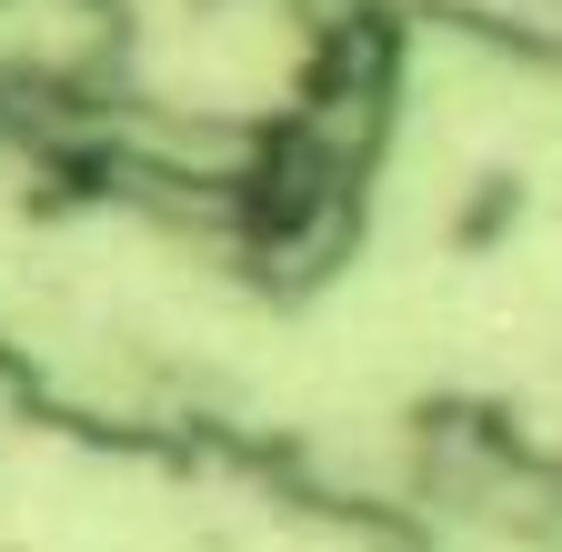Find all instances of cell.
Instances as JSON below:
<instances>
[{"mask_svg":"<svg viewBox=\"0 0 562 552\" xmlns=\"http://www.w3.org/2000/svg\"><path fill=\"white\" fill-rule=\"evenodd\" d=\"M412 21L503 60V71H542L562 50V0H412Z\"/></svg>","mask_w":562,"mask_h":552,"instance_id":"obj_1","label":"cell"}]
</instances>
